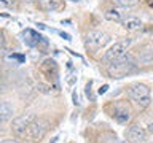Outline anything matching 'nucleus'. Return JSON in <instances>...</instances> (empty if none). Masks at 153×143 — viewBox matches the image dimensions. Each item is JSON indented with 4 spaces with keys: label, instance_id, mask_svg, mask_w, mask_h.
<instances>
[{
    "label": "nucleus",
    "instance_id": "8",
    "mask_svg": "<svg viewBox=\"0 0 153 143\" xmlns=\"http://www.w3.org/2000/svg\"><path fill=\"white\" fill-rule=\"evenodd\" d=\"M124 138H126V143H145L148 135L140 124H131L124 130Z\"/></svg>",
    "mask_w": 153,
    "mask_h": 143
},
{
    "label": "nucleus",
    "instance_id": "22",
    "mask_svg": "<svg viewBox=\"0 0 153 143\" xmlns=\"http://www.w3.org/2000/svg\"><path fill=\"white\" fill-rule=\"evenodd\" d=\"M24 2H29V3H33V2H40V0H24Z\"/></svg>",
    "mask_w": 153,
    "mask_h": 143
},
{
    "label": "nucleus",
    "instance_id": "11",
    "mask_svg": "<svg viewBox=\"0 0 153 143\" xmlns=\"http://www.w3.org/2000/svg\"><path fill=\"white\" fill-rule=\"evenodd\" d=\"M121 24H123V27L126 29V30H129V32H134V30H140L142 29V21L139 18H128V19H123L121 21Z\"/></svg>",
    "mask_w": 153,
    "mask_h": 143
},
{
    "label": "nucleus",
    "instance_id": "15",
    "mask_svg": "<svg viewBox=\"0 0 153 143\" xmlns=\"http://www.w3.org/2000/svg\"><path fill=\"white\" fill-rule=\"evenodd\" d=\"M117 5H120V7H132V5H136L139 0H113Z\"/></svg>",
    "mask_w": 153,
    "mask_h": 143
},
{
    "label": "nucleus",
    "instance_id": "13",
    "mask_svg": "<svg viewBox=\"0 0 153 143\" xmlns=\"http://www.w3.org/2000/svg\"><path fill=\"white\" fill-rule=\"evenodd\" d=\"M104 18L107 19V21H112V22H121L123 21V13H121V10H118V8L107 10V11L104 13Z\"/></svg>",
    "mask_w": 153,
    "mask_h": 143
},
{
    "label": "nucleus",
    "instance_id": "21",
    "mask_svg": "<svg viewBox=\"0 0 153 143\" xmlns=\"http://www.w3.org/2000/svg\"><path fill=\"white\" fill-rule=\"evenodd\" d=\"M148 130H150V132L153 133V122H150V124H148Z\"/></svg>",
    "mask_w": 153,
    "mask_h": 143
},
{
    "label": "nucleus",
    "instance_id": "18",
    "mask_svg": "<svg viewBox=\"0 0 153 143\" xmlns=\"http://www.w3.org/2000/svg\"><path fill=\"white\" fill-rule=\"evenodd\" d=\"M5 54H7V48H5V43H0V59H3Z\"/></svg>",
    "mask_w": 153,
    "mask_h": 143
},
{
    "label": "nucleus",
    "instance_id": "3",
    "mask_svg": "<svg viewBox=\"0 0 153 143\" xmlns=\"http://www.w3.org/2000/svg\"><path fill=\"white\" fill-rule=\"evenodd\" d=\"M110 41V35L107 32H102V30H89L86 33V46L89 48V49H100V48H104L107 43Z\"/></svg>",
    "mask_w": 153,
    "mask_h": 143
},
{
    "label": "nucleus",
    "instance_id": "7",
    "mask_svg": "<svg viewBox=\"0 0 153 143\" xmlns=\"http://www.w3.org/2000/svg\"><path fill=\"white\" fill-rule=\"evenodd\" d=\"M112 118L115 119L117 122L120 124H126L131 121L132 118V110L129 107L128 102H124V100H120L113 105V111H112Z\"/></svg>",
    "mask_w": 153,
    "mask_h": 143
},
{
    "label": "nucleus",
    "instance_id": "10",
    "mask_svg": "<svg viewBox=\"0 0 153 143\" xmlns=\"http://www.w3.org/2000/svg\"><path fill=\"white\" fill-rule=\"evenodd\" d=\"M14 114V108L10 102H0V124L10 121Z\"/></svg>",
    "mask_w": 153,
    "mask_h": 143
},
{
    "label": "nucleus",
    "instance_id": "5",
    "mask_svg": "<svg viewBox=\"0 0 153 143\" xmlns=\"http://www.w3.org/2000/svg\"><path fill=\"white\" fill-rule=\"evenodd\" d=\"M35 119V114L33 113H26V114H21V116H16L13 118L11 121V132L18 137H26V132L30 122Z\"/></svg>",
    "mask_w": 153,
    "mask_h": 143
},
{
    "label": "nucleus",
    "instance_id": "1",
    "mask_svg": "<svg viewBox=\"0 0 153 143\" xmlns=\"http://www.w3.org/2000/svg\"><path fill=\"white\" fill-rule=\"evenodd\" d=\"M132 72H136V60L128 54L123 56L121 59L108 64V75L112 78H123V76H128Z\"/></svg>",
    "mask_w": 153,
    "mask_h": 143
},
{
    "label": "nucleus",
    "instance_id": "4",
    "mask_svg": "<svg viewBox=\"0 0 153 143\" xmlns=\"http://www.w3.org/2000/svg\"><path fill=\"white\" fill-rule=\"evenodd\" d=\"M129 40H124V41H117L113 46H110L105 54L102 57V60L105 64H112V62L121 59L123 56H126V51H128V46H129Z\"/></svg>",
    "mask_w": 153,
    "mask_h": 143
},
{
    "label": "nucleus",
    "instance_id": "23",
    "mask_svg": "<svg viewBox=\"0 0 153 143\" xmlns=\"http://www.w3.org/2000/svg\"><path fill=\"white\" fill-rule=\"evenodd\" d=\"M3 132V129H2V124H0V133H2Z\"/></svg>",
    "mask_w": 153,
    "mask_h": 143
},
{
    "label": "nucleus",
    "instance_id": "6",
    "mask_svg": "<svg viewBox=\"0 0 153 143\" xmlns=\"http://www.w3.org/2000/svg\"><path fill=\"white\" fill-rule=\"evenodd\" d=\"M48 129H50V124L45 119H33L29 126L27 132H26V137L30 138V140L37 142V140H42L43 137L46 135Z\"/></svg>",
    "mask_w": 153,
    "mask_h": 143
},
{
    "label": "nucleus",
    "instance_id": "24",
    "mask_svg": "<svg viewBox=\"0 0 153 143\" xmlns=\"http://www.w3.org/2000/svg\"><path fill=\"white\" fill-rule=\"evenodd\" d=\"M150 7H152V8H153V0H152V2H150Z\"/></svg>",
    "mask_w": 153,
    "mask_h": 143
},
{
    "label": "nucleus",
    "instance_id": "16",
    "mask_svg": "<svg viewBox=\"0 0 153 143\" xmlns=\"http://www.w3.org/2000/svg\"><path fill=\"white\" fill-rule=\"evenodd\" d=\"M14 5V0H0V8H11Z\"/></svg>",
    "mask_w": 153,
    "mask_h": 143
},
{
    "label": "nucleus",
    "instance_id": "12",
    "mask_svg": "<svg viewBox=\"0 0 153 143\" xmlns=\"http://www.w3.org/2000/svg\"><path fill=\"white\" fill-rule=\"evenodd\" d=\"M64 5V0H40V7L45 11H56Z\"/></svg>",
    "mask_w": 153,
    "mask_h": 143
},
{
    "label": "nucleus",
    "instance_id": "19",
    "mask_svg": "<svg viewBox=\"0 0 153 143\" xmlns=\"http://www.w3.org/2000/svg\"><path fill=\"white\" fill-rule=\"evenodd\" d=\"M59 35H61L62 38H64V40H70V35H69V33H64V32H61Z\"/></svg>",
    "mask_w": 153,
    "mask_h": 143
},
{
    "label": "nucleus",
    "instance_id": "14",
    "mask_svg": "<svg viewBox=\"0 0 153 143\" xmlns=\"http://www.w3.org/2000/svg\"><path fill=\"white\" fill-rule=\"evenodd\" d=\"M97 143H123V142L120 140V138L115 135V133H112V132H104L102 135L99 137Z\"/></svg>",
    "mask_w": 153,
    "mask_h": 143
},
{
    "label": "nucleus",
    "instance_id": "2",
    "mask_svg": "<svg viewBox=\"0 0 153 143\" xmlns=\"http://www.w3.org/2000/svg\"><path fill=\"white\" fill-rule=\"evenodd\" d=\"M128 94L134 102L140 107H148L150 105V88L143 83H134L129 86Z\"/></svg>",
    "mask_w": 153,
    "mask_h": 143
},
{
    "label": "nucleus",
    "instance_id": "25",
    "mask_svg": "<svg viewBox=\"0 0 153 143\" xmlns=\"http://www.w3.org/2000/svg\"><path fill=\"white\" fill-rule=\"evenodd\" d=\"M72 2H78V0H72Z\"/></svg>",
    "mask_w": 153,
    "mask_h": 143
},
{
    "label": "nucleus",
    "instance_id": "17",
    "mask_svg": "<svg viewBox=\"0 0 153 143\" xmlns=\"http://www.w3.org/2000/svg\"><path fill=\"white\" fill-rule=\"evenodd\" d=\"M0 143H21V142H19L18 138L8 137V138H3V140H0Z\"/></svg>",
    "mask_w": 153,
    "mask_h": 143
},
{
    "label": "nucleus",
    "instance_id": "20",
    "mask_svg": "<svg viewBox=\"0 0 153 143\" xmlns=\"http://www.w3.org/2000/svg\"><path fill=\"white\" fill-rule=\"evenodd\" d=\"M107 89H108V86H107V84H104L102 88L99 89V94H104V92H105V91H107Z\"/></svg>",
    "mask_w": 153,
    "mask_h": 143
},
{
    "label": "nucleus",
    "instance_id": "9",
    "mask_svg": "<svg viewBox=\"0 0 153 143\" xmlns=\"http://www.w3.org/2000/svg\"><path fill=\"white\" fill-rule=\"evenodd\" d=\"M22 37H24L22 40L27 46H37L40 41H43V37L40 33H37L35 30H32V29H26L22 32Z\"/></svg>",
    "mask_w": 153,
    "mask_h": 143
}]
</instances>
